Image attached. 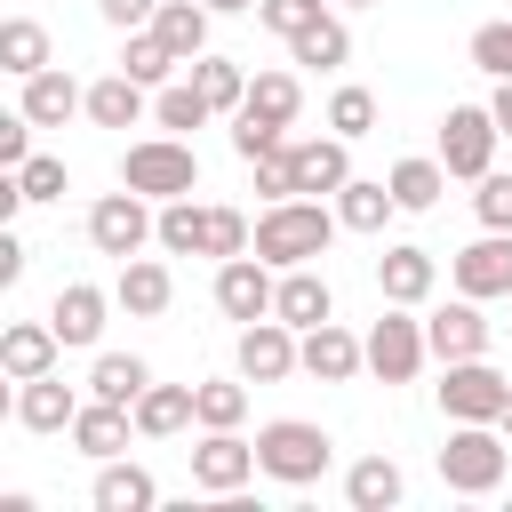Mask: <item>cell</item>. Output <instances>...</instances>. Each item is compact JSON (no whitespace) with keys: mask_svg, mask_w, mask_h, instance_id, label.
<instances>
[{"mask_svg":"<svg viewBox=\"0 0 512 512\" xmlns=\"http://www.w3.org/2000/svg\"><path fill=\"white\" fill-rule=\"evenodd\" d=\"M336 232H344V216H336L328 200L296 192V200H272V208L256 216V256H264L272 272H288V264H320Z\"/></svg>","mask_w":512,"mask_h":512,"instance_id":"6da1fadb","label":"cell"},{"mask_svg":"<svg viewBox=\"0 0 512 512\" xmlns=\"http://www.w3.org/2000/svg\"><path fill=\"white\" fill-rule=\"evenodd\" d=\"M256 464H264V480H280V488H312V480L336 464V440H328L320 424H304V416H272V424L256 432Z\"/></svg>","mask_w":512,"mask_h":512,"instance_id":"7a4b0ae2","label":"cell"},{"mask_svg":"<svg viewBox=\"0 0 512 512\" xmlns=\"http://www.w3.org/2000/svg\"><path fill=\"white\" fill-rule=\"evenodd\" d=\"M504 464H512L504 424H448V440H440V480H448L456 496H496V488H504Z\"/></svg>","mask_w":512,"mask_h":512,"instance_id":"3957f363","label":"cell"},{"mask_svg":"<svg viewBox=\"0 0 512 512\" xmlns=\"http://www.w3.org/2000/svg\"><path fill=\"white\" fill-rule=\"evenodd\" d=\"M120 184L144 200H184V192H200V152L184 136H144L120 152Z\"/></svg>","mask_w":512,"mask_h":512,"instance_id":"277c9868","label":"cell"},{"mask_svg":"<svg viewBox=\"0 0 512 512\" xmlns=\"http://www.w3.org/2000/svg\"><path fill=\"white\" fill-rule=\"evenodd\" d=\"M432 360V336L416 320V304H384V320L368 328V376L376 384H416Z\"/></svg>","mask_w":512,"mask_h":512,"instance_id":"5b68a950","label":"cell"},{"mask_svg":"<svg viewBox=\"0 0 512 512\" xmlns=\"http://www.w3.org/2000/svg\"><path fill=\"white\" fill-rule=\"evenodd\" d=\"M88 240H96V256L128 264V256H144V240H160V208L120 184V192H104V200L88 208Z\"/></svg>","mask_w":512,"mask_h":512,"instance_id":"8992f818","label":"cell"},{"mask_svg":"<svg viewBox=\"0 0 512 512\" xmlns=\"http://www.w3.org/2000/svg\"><path fill=\"white\" fill-rule=\"evenodd\" d=\"M504 400H512V376L488 368V352L480 360H440V408H448V424H496Z\"/></svg>","mask_w":512,"mask_h":512,"instance_id":"52a82bcc","label":"cell"},{"mask_svg":"<svg viewBox=\"0 0 512 512\" xmlns=\"http://www.w3.org/2000/svg\"><path fill=\"white\" fill-rule=\"evenodd\" d=\"M496 144H504V128H496L488 104H448V120H440V160H448V176L480 184V176L496 168Z\"/></svg>","mask_w":512,"mask_h":512,"instance_id":"ba28073f","label":"cell"},{"mask_svg":"<svg viewBox=\"0 0 512 512\" xmlns=\"http://www.w3.org/2000/svg\"><path fill=\"white\" fill-rule=\"evenodd\" d=\"M232 360H240V376H248V384H280V376H296V368H304V336H296L280 312H264V320H248V328H240V352H232Z\"/></svg>","mask_w":512,"mask_h":512,"instance_id":"9c48e42d","label":"cell"},{"mask_svg":"<svg viewBox=\"0 0 512 512\" xmlns=\"http://www.w3.org/2000/svg\"><path fill=\"white\" fill-rule=\"evenodd\" d=\"M272 296H280V272H272L256 248L216 264V312H224V320H240V328H248V320H264V312H272Z\"/></svg>","mask_w":512,"mask_h":512,"instance_id":"30bf717a","label":"cell"},{"mask_svg":"<svg viewBox=\"0 0 512 512\" xmlns=\"http://www.w3.org/2000/svg\"><path fill=\"white\" fill-rule=\"evenodd\" d=\"M256 472H264V464H256V440H240V424H232V432H208V440L192 448V488H208V496H240Z\"/></svg>","mask_w":512,"mask_h":512,"instance_id":"8fae6325","label":"cell"},{"mask_svg":"<svg viewBox=\"0 0 512 512\" xmlns=\"http://www.w3.org/2000/svg\"><path fill=\"white\" fill-rule=\"evenodd\" d=\"M448 280H456V296H512V232H480L472 248H456L448 256Z\"/></svg>","mask_w":512,"mask_h":512,"instance_id":"7c38bea8","label":"cell"},{"mask_svg":"<svg viewBox=\"0 0 512 512\" xmlns=\"http://www.w3.org/2000/svg\"><path fill=\"white\" fill-rule=\"evenodd\" d=\"M288 160H296V192H312V200H336V192L352 184V144H344L336 128H328V136H296Z\"/></svg>","mask_w":512,"mask_h":512,"instance_id":"4fadbf2b","label":"cell"},{"mask_svg":"<svg viewBox=\"0 0 512 512\" xmlns=\"http://www.w3.org/2000/svg\"><path fill=\"white\" fill-rule=\"evenodd\" d=\"M424 336H432V360H480L496 328L480 320V296H456V304L424 312Z\"/></svg>","mask_w":512,"mask_h":512,"instance_id":"5bb4252c","label":"cell"},{"mask_svg":"<svg viewBox=\"0 0 512 512\" xmlns=\"http://www.w3.org/2000/svg\"><path fill=\"white\" fill-rule=\"evenodd\" d=\"M360 368H368V336H352V328H336V320L304 328V376H320V384H352Z\"/></svg>","mask_w":512,"mask_h":512,"instance_id":"9a60e30c","label":"cell"},{"mask_svg":"<svg viewBox=\"0 0 512 512\" xmlns=\"http://www.w3.org/2000/svg\"><path fill=\"white\" fill-rule=\"evenodd\" d=\"M16 88H24V96H16V112H24L32 128H64L72 112H88V88H80L72 72H56V64H48V72H32V80H16Z\"/></svg>","mask_w":512,"mask_h":512,"instance_id":"2e32d148","label":"cell"},{"mask_svg":"<svg viewBox=\"0 0 512 512\" xmlns=\"http://www.w3.org/2000/svg\"><path fill=\"white\" fill-rule=\"evenodd\" d=\"M376 288H384V304H424L432 288H440V256L432 248H384L376 256Z\"/></svg>","mask_w":512,"mask_h":512,"instance_id":"e0dca14e","label":"cell"},{"mask_svg":"<svg viewBox=\"0 0 512 512\" xmlns=\"http://www.w3.org/2000/svg\"><path fill=\"white\" fill-rule=\"evenodd\" d=\"M112 296H120V312H128V320H160V312L176 304V272H168L160 256H128V264H120V280H112Z\"/></svg>","mask_w":512,"mask_h":512,"instance_id":"ac0fdd59","label":"cell"},{"mask_svg":"<svg viewBox=\"0 0 512 512\" xmlns=\"http://www.w3.org/2000/svg\"><path fill=\"white\" fill-rule=\"evenodd\" d=\"M72 416H80V392H72L56 368L16 384V424H24V432H72Z\"/></svg>","mask_w":512,"mask_h":512,"instance_id":"d6986e66","label":"cell"},{"mask_svg":"<svg viewBox=\"0 0 512 512\" xmlns=\"http://www.w3.org/2000/svg\"><path fill=\"white\" fill-rule=\"evenodd\" d=\"M272 312H280V320H288V328L304 336V328L336 320V288H328V280H320L312 264H288V272H280V296H272Z\"/></svg>","mask_w":512,"mask_h":512,"instance_id":"ffe728a7","label":"cell"},{"mask_svg":"<svg viewBox=\"0 0 512 512\" xmlns=\"http://www.w3.org/2000/svg\"><path fill=\"white\" fill-rule=\"evenodd\" d=\"M128 432H136V408L96 400V392H88V400H80V416H72V448H80V456H96V464H104V456H120V448H128Z\"/></svg>","mask_w":512,"mask_h":512,"instance_id":"44dd1931","label":"cell"},{"mask_svg":"<svg viewBox=\"0 0 512 512\" xmlns=\"http://www.w3.org/2000/svg\"><path fill=\"white\" fill-rule=\"evenodd\" d=\"M112 304H120V296H104V288H88V280H64V288H56V304H48V320H56V336H64V344H96Z\"/></svg>","mask_w":512,"mask_h":512,"instance_id":"7402d4cb","label":"cell"},{"mask_svg":"<svg viewBox=\"0 0 512 512\" xmlns=\"http://www.w3.org/2000/svg\"><path fill=\"white\" fill-rule=\"evenodd\" d=\"M88 504H96V512H152V504H160V480H152L144 464H120V456H104V464H96V488H88Z\"/></svg>","mask_w":512,"mask_h":512,"instance_id":"603a6c76","label":"cell"},{"mask_svg":"<svg viewBox=\"0 0 512 512\" xmlns=\"http://www.w3.org/2000/svg\"><path fill=\"white\" fill-rule=\"evenodd\" d=\"M56 352H64V336H56V320H16L8 336H0V368L24 384V376H48L56 368Z\"/></svg>","mask_w":512,"mask_h":512,"instance_id":"cb8c5ba5","label":"cell"},{"mask_svg":"<svg viewBox=\"0 0 512 512\" xmlns=\"http://www.w3.org/2000/svg\"><path fill=\"white\" fill-rule=\"evenodd\" d=\"M184 424H200L192 384H144V400H136V432H144V440H176Z\"/></svg>","mask_w":512,"mask_h":512,"instance_id":"d4e9b609","label":"cell"},{"mask_svg":"<svg viewBox=\"0 0 512 512\" xmlns=\"http://www.w3.org/2000/svg\"><path fill=\"white\" fill-rule=\"evenodd\" d=\"M400 496H408V480H400L392 456H360V464L344 472V504H352V512H392Z\"/></svg>","mask_w":512,"mask_h":512,"instance_id":"484cf974","label":"cell"},{"mask_svg":"<svg viewBox=\"0 0 512 512\" xmlns=\"http://www.w3.org/2000/svg\"><path fill=\"white\" fill-rule=\"evenodd\" d=\"M288 56L296 64H312V72H336V64H352V32H344V16L336 8H320L296 40H288Z\"/></svg>","mask_w":512,"mask_h":512,"instance_id":"4316f807","label":"cell"},{"mask_svg":"<svg viewBox=\"0 0 512 512\" xmlns=\"http://www.w3.org/2000/svg\"><path fill=\"white\" fill-rule=\"evenodd\" d=\"M336 216H344V232H384V224L400 216V200H392L384 176H352V184L336 192Z\"/></svg>","mask_w":512,"mask_h":512,"instance_id":"83f0119b","label":"cell"},{"mask_svg":"<svg viewBox=\"0 0 512 512\" xmlns=\"http://www.w3.org/2000/svg\"><path fill=\"white\" fill-rule=\"evenodd\" d=\"M208 24H216V8L208 0H160V16H152V32L192 64V56H208Z\"/></svg>","mask_w":512,"mask_h":512,"instance_id":"f1b7e54d","label":"cell"},{"mask_svg":"<svg viewBox=\"0 0 512 512\" xmlns=\"http://www.w3.org/2000/svg\"><path fill=\"white\" fill-rule=\"evenodd\" d=\"M56 56H48V24L40 16H8L0 24V72H16V80H32V72H48Z\"/></svg>","mask_w":512,"mask_h":512,"instance_id":"f546056e","label":"cell"},{"mask_svg":"<svg viewBox=\"0 0 512 512\" xmlns=\"http://www.w3.org/2000/svg\"><path fill=\"white\" fill-rule=\"evenodd\" d=\"M384 184H392V200H400L408 216H424V208H440V192H448V160H440V152H432V160L416 152V160H400Z\"/></svg>","mask_w":512,"mask_h":512,"instance_id":"4dcf8cb0","label":"cell"},{"mask_svg":"<svg viewBox=\"0 0 512 512\" xmlns=\"http://www.w3.org/2000/svg\"><path fill=\"white\" fill-rule=\"evenodd\" d=\"M144 384H152V360H136V352H96V368H88V392L120 400V408H136Z\"/></svg>","mask_w":512,"mask_h":512,"instance_id":"1f68e13d","label":"cell"},{"mask_svg":"<svg viewBox=\"0 0 512 512\" xmlns=\"http://www.w3.org/2000/svg\"><path fill=\"white\" fill-rule=\"evenodd\" d=\"M88 120H96V128H136V120H144V80L104 72V80L88 88Z\"/></svg>","mask_w":512,"mask_h":512,"instance_id":"d6a6232c","label":"cell"},{"mask_svg":"<svg viewBox=\"0 0 512 512\" xmlns=\"http://www.w3.org/2000/svg\"><path fill=\"white\" fill-rule=\"evenodd\" d=\"M160 248L168 256H208V208L184 192V200H160Z\"/></svg>","mask_w":512,"mask_h":512,"instance_id":"836d02e7","label":"cell"},{"mask_svg":"<svg viewBox=\"0 0 512 512\" xmlns=\"http://www.w3.org/2000/svg\"><path fill=\"white\" fill-rule=\"evenodd\" d=\"M176 64H184V56H176L152 24H144V32H128V48H120V72H128V80H144V88H168V72H176Z\"/></svg>","mask_w":512,"mask_h":512,"instance_id":"e575fe53","label":"cell"},{"mask_svg":"<svg viewBox=\"0 0 512 512\" xmlns=\"http://www.w3.org/2000/svg\"><path fill=\"white\" fill-rule=\"evenodd\" d=\"M184 72H192V88H200L216 112H240V104H248V72H240L232 56H192Z\"/></svg>","mask_w":512,"mask_h":512,"instance_id":"d590c367","label":"cell"},{"mask_svg":"<svg viewBox=\"0 0 512 512\" xmlns=\"http://www.w3.org/2000/svg\"><path fill=\"white\" fill-rule=\"evenodd\" d=\"M240 112H256V120H272V128H288V120L304 112V88H296V72H256Z\"/></svg>","mask_w":512,"mask_h":512,"instance_id":"8d00e7d4","label":"cell"},{"mask_svg":"<svg viewBox=\"0 0 512 512\" xmlns=\"http://www.w3.org/2000/svg\"><path fill=\"white\" fill-rule=\"evenodd\" d=\"M152 120H160L168 136H192V128H208V120H216V104H208V96L192 88V72H184L176 88H160V96H152Z\"/></svg>","mask_w":512,"mask_h":512,"instance_id":"74e56055","label":"cell"},{"mask_svg":"<svg viewBox=\"0 0 512 512\" xmlns=\"http://www.w3.org/2000/svg\"><path fill=\"white\" fill-rule=\"evenodd\" d=\"M192 400H200V432H232L248 416V376L240 384L232 376H208V384H192Z\"/></svg>","mask_w":512,"mask_h":512,"instance_id":"f35d334b","label":"cell"},{"mask_svg":"<svg viewBox=\"0 0 512 512\" xmlns=\"http://www.w3.org/2000/svg\"><path fill=\"white\" fill-rule=\"evenodd\" d=\"M328 128H336L344 144H360V136L376 128V96H368V88H336V96H328Z\"/></svg>","mask_w":512,"mask_h":512,"instance_id":"ab89813d","label":"cell"},{"mask_svg":"<svg viewBox=\"0 0 512 512\" xmlns=\"http://www.w3.org/2000/svg\"><path fill=\"white\" fill-rule=\"evenodd\" d=\"M248 248H256V224L240 208H208V256L224 264V256H248Z\"/></svg>","mask_w":512,"mask_h":512,"instance_id":"60d3db41","label":"cell"},{"mask_svg":"<svg viewBox=\"0 0 512 512\" xmlns=\"http://www.w3.org/2000/svg\"><path fill=\"white\" fill-rule=\"evenodd\" d=\"M472 216H480V232H512V176H504V168H488V176H480Z\"/></svg>","mask_w":512,"mask_h":512,"instance_id":"b9f144b4","label":"cell"},{"mask_svg":"<svg viewBox=\"0 0 512 512\" xmlns=\"http://www.w3.org/2000/svg\"><path fill=\"white\" fill-rule=\"evenodd\" d=\"M472 64H480L488 80H512V16H496V24L472 32Z\"/></svg>","mask_w":512,"mask_h":512,"instance_id":"7bdbcfd3","label":"cell"},{"mask_svg":"<svg viewBox=\"0 0 512 512\" xmlns=\"http://www.w3.org/2000/svg\"><path fill=\"white\" fill-rule=\"evenodd\" d=\"M288 144V128H272V120H256V112H232V152L240 160H264V152H280Z\"/></svg>","mask_w":512,"mask_h":512,"instance_id":"ee69618b","label":"cell"},{"mask_svg":"<svg viewBox=\"0 0 512 512\" xmlns=\"http://www.w3.org/2000/svg\"><path fill=\"white\" fill-rule=\"evenodd\" d=\"M16 184H24V200H64V184H72V176H64V160H56V152H32V160L16 168Z\"/></svg>","mask_w":512,"mask_h":512,"instance_id":"f6af8a7d","label":"cell"},{"mask_svg":"<svg viewBox=\"0 0 512 512\" xmlns=\"http://www.w3.org/2000/svg\"><path fill=\"white\" fill-rule=\"evenodd\" d=\"M320 8H328V0H256V24H264V32H280V40H296Z\"/></svg>","mask_w":512,"mask_h":512,"instance_id":"bcb514c9","label":"cell"},{"mask_svg":"<svg viewBox=\"0 0 512 512\" xmlns=\"http://www.w3.org/2000/svg\"><path fill=\"white\" fill-rule=\"evenodd\" d=\"M248 168H256L264 208H272V200H296V160H288V144H280V152H264V160H248Z\"/></svg>","mask_w":512,"mask_h":512,"instance_id":"7dc6e473","label":"cell"},{"mask_svg":"<svg viewBox=\"0 0 512 512\" xmlns=\"http://www.w3.org/2000/svg\"><path fill=\"white\" fill-rule=\"evenodd\" d=\"M24 160H32V120L8 112V120H0V168H24Z\"/></svg>","mask_w":512,"mask_h":512,"instance_id":"c3c4849f","label":"cell"},{"mask_svg":"<svg viewBox=\"0 0 512 512\" xmlns=\"http://www.w3.org/2000/svg\"><path fill=\"white\" fill-rule=\"evenodd\" d=\"M96 16H104V24H120V32H144V24L160 16V0H96Z\"/></svg>","mask_w":512,"mask_h":512,"instance_id":"681fc988","label":"cell"},{"mask_svg":"<svg viewBox=\"0 0 512 512\" xmlns=\"http://www.w3.org/2000/svg\"><path fill=\"white\" fill-rule=\"evenodd\" d=\"M16 280H24V240L0 224V288H16Z\"/></svg>","mask_w":512,"mask_h":512,"instance_id":"f907efd6","label":"cell"},{"mask_svg":"<svg viewBox=\"0 0 512 512\" xmlns=\"http://www.w3.org/2000/svg\"><path fill=\"white\" fill-rule=\"evenodd\" d=\"M488 112H496V128L512 136V80H496V96H488Z\"/></svg>","mask_w":512,"mask_h":512,"instance_id":"816d5d0a","label":"cell"},{"mask_svg":"<svg viewBox=\"0 0 512 512\" xmlns=\"http://www.w3.org/2000/svg\"><path fill=\"white\" fill-rule=\"evenodd\" d=\"M208 8H216V16H240V8H256V0H208Z\"/></svg>","mask_w":512,"mask_h":512,"instance_id":"f5cc1de1","label":"cell"},{"mask_svg":"<svg viewBox=\"0 0 512 512\" xmlns=\"http://www.w3.org/2000/svg\"><path fill=\"white\" fill-rule=\"evenodd\" d=\"M496 424H504V440H512V400H504V416H496Z\"/></svg>","mask_w":512,"mask_h":512,"instance_id":"db71d44e","label":"cell"},{"mask_svg":"<svg viewBox=\"0 0 512 512\" xmlns=\"http://www.w3.org/2000/svg\"><path fill=\"white\" fill-rule=\"evenodd\" d=\"M336 8H376V0H336Z\"/></svg>","mask_w":512,"mask_h":512,"instance_id":"11a10c76","label":"cell"}]
</instances>
